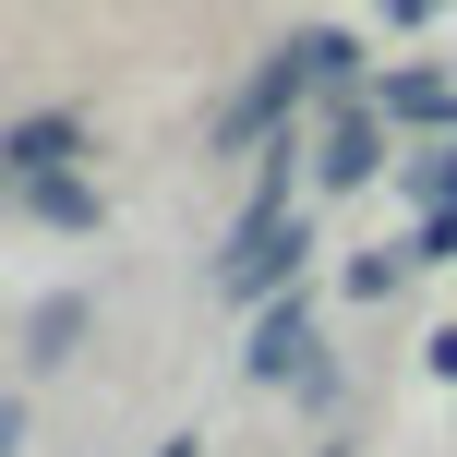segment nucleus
<instances>
[{
  "mask_svg": "<svg viewBox=\"0 0 457 457\" xmlns=\"http://www.w3.org/2000/svg\"><path fill=\"white\" fill-rule=\"evenodd\" d=\"M301 253H313V241H301V217H289V205H253L241 228H228V265H217V277H228L241 301H265L277 277L301 265Z\"/></svg>",
  "mask_w": 457,
  "mask_h": 457,
  "instance_id": "1",
  "label": "nucleus"
},
{
  "mask_svg": "<svg viewBox=\"0 0 457 457\" xmlns=\"http://www.w3.org/2000/svg\"><path fill=\"white\" fill-rule=\"evenodd\" d=\"M301 61H313V85H349V72H361V48H349L337 24H313V37H301Z\"/></svg>",
  "mask_w": 457,
  "mask_h": 457,
  "instance_id": "8",
  "label": "nucleus"
},
{
  "mask_svg": "<svg viewBox=\"0 0 457 457\" xmlns=\"http://www.w3.org/2000/svg\"><path fill=\"white\" fill-rule=\"evenodd\" d=\"M301 96H313V61H301V37H289V48H277V61H265V72H253V85L217 109V145H253V133H277V120H289Z\"/></svg>",
  "mask_w": 457,
  "mask_h": 457,
  "instance_id": "2",
  "label": "nucleus"
},
{
  "mask_svg": "<svg viewBox=\"0 0 457 457\" xmlns=\"http://www.w3.org/2000/svg\"><path fill=\"white\" fill-rule=\"evenodd\" d=\"M72 325H85V301H48V313H37V361H61V349H72Z\"/></svg>",
  "mask_w": 457,
  "mask_h": 457,
  "instance_id": "10",
  "label": "nucleus"
},
{
  "mask_svg": "<svg viewBox=\"0 0 457 457\" xmlns=\"http://www.w3.org/2000/svg\"><path fill=\"white\" fill-rule=\"evenodd\" d=\"M410 193H421V217H457V157H421Z\"/></svg>",
  "mask_w": 457,
  "mask_h": 457,
  "instance_id": "9",
  "label": "nucleus"
},
{
  "mask_svg": "<svg viewBox=\"0 0 457 457\" xmlns=\"http://www.w3.org/2000/svg\"><path fill=\"white\" fill-rule=\"evenodd\" d=\"M72 157H85V120H72V109H37V120L0 133V181H61Z\"/></svg>",
  "mask_w": 457,
  "mask_h": 457,
  "instance_id": "4",
  "label": "nucleus"
},
{
  "mask_svg": "<svg viewBox=\"0 0 457 457\" xmlns=\"http://www.w3.org/2000/svg\"><path fill=\"white\" fill-rule=\"evenodd\" d=\"M12 434H24V421H12V410H0V457H12Z\"/></svg>",
  "mask_w": 457,
  "mask_h": 457,
  "instance_id": "11",
  "label": "nucleus"
},
{
  "mask_svg": "<svg viewBox=\"0 0 457 457\" xmlns=\"http://www.w3.org/2000/svg\"><path fill=\"white\" fill-rule=\"evenodd\" d=\"M373 169H386V133H373V120L349 109L337 133H325V157H313V181H325V193H349V181H373Z\"/></svg>",
  "mask_w": 457,
  "mask_h": 457,
  "instance_id": "5",
  "label": "nucleus"
},
{
  "mask_svg": "<svg viewBox=\"0 0 457 457\" xmlns=\"http://www.w3.org/2000/svg\"><path fill=\"white\" fill-rule=\"evenodd\" d=\"M386 109H397V120H445V133H457V85H434V72H397Z\"/></svg>",
  "mask_w": 457,
  "mask_h": 457,
  "instance_id": "6",
  "label": "nucleus"
},
{
  "mask_svg": "<svg viewBox=\"0 0 457 457\" xmlns=\"http://www.w3.org/2000/svg\"><path fill=\"white\" fill-rule=\"evenodd\" d=\"M253 373H265V386H301V397H325V361H313V313H301V301H277L265 325H253V349H241Z\"/></svg>",
  "mask_w": 457,
  "mask_h": 457,
  "instance_id": "3",
  "label": "nucleus"
},
{
  "mask_svg": "<svg viewBox=\"0 0 457 457\" xmlns=\"http://www.w3.org/2000/svg\"><path fill=\"white\" fill-rule=\"evenodd\" d=\"M24 193H37V217H61V228H96V193L72 181V169H61V181H24Z\"/></svg>",
  "mask_w": 457,
  "mask_h": 457,
  "instance_id": "7",
  "label": "nucleus"
}]
</instances>
